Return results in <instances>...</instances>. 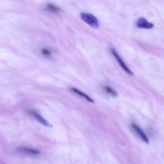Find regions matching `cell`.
Instances as JSON below:
<instances>
[{"mask_svg": "<svg viewBox=\"0 0 164 164\" xmlns=\"http://www.w3.org/2000/svg\"><path fill=\"white\" fill-rule=\"evenodd\" d=\"M81 17L82 20L92 27L98 28L99 24L97 19L93 15L87 13H82Z\"/></svg>", "mask_w": 164, "mask_h": 164, "instance_id": "obj_1", "label": "cell"}, {"mask_svg": "<svg viewBox=\"0 0 164 164\" xmlns=\"http://www.w3.org/2000/svg\"><path fill=\"white\" fill-rule=\"evenodd\" d=\"M111 51L112 55L123 70L128 74L131 76L133 75H134L133 73L125 64L116 51L113 48H112L111 49Z\"/></svg>", "mask_w": 164, "mask_h": 164, "instance_id": "obj_2", "label": "cell"}, {"mask_svg": "<svg viewBox=\"0 0 164 164\" xmlns=\"http://www.w3.org/2000/svg\"><path fill=\"white\" fill-rule=\"evenodd\" d=\"M131 127L134 131L144 142L147 143H149V140L146 135L137 125L135 123H132Z\"/></svg>", "mask_w": 164, "mask_h": 164, "instance_id": "obj_3", "label": "cell"}, {"mask_svg": "<svg viewBox=\"0 0 164 164\" xmlns=\"http://www.w3.org/2000/svg\"><path fill=\"white\" fill-rule=\"evenodd\" d=\"M16 151L19 153L29 155H38L40 153L39 151L36 149L26 148H19Z\"/></svg>", "mask_w": 164, "mask_h": 164, "instance_id": "obj_4", "label": "cell"}, {"mask_svg": "<svg viewBox=\"0 0 164 164\" xmlns=\"http://www.w3.org/2000/svg\"><path fill=\"white\" fill-rule=\"evenodd\" d=\"M137 27L140 28L149 29L153 27V24L149 23L146 19L141 18L139 19L137 22Z\"/></svg>", "mask_w": 164, "mask_h": 164, "instance_id": "obj_5", "label": "cell"}, {"mask_svg": "<svg viewBox=\"0 0 164 164\" xmlns=\"http://www.w3.org/2000/svg\"><path fill=\"white\" fill-rule=\"evenodd\" d=\"M34 116L38 121L44 125V126L50 127L51 126V125L50 123L44 118L39 114L34 111H30L29 112Z\"/></svg>", "mask_w": 164, "mask_h": 164, "instance_id": "obj_6", "label": "cell"}, {"mask_svg": "<svg viewBox=\"0 0 164 164\" xmlns=\"http://www.w3.org/2000/svg\"><path fill=\"white\" fill-rule=\"evenodd\" d=\"M71 90L77 94L82 96L88 101L93 103L94 100L87 95L82 92L79 89L75 88H71Z\"/></svg>", "mask_w": 164, "mask_h": 164, "instance_id": "obj_7", "label": "cell"}, {"mask_svg": "<svg viewBox=\"0 0 164 164\" xmlns=\"http://www.w3.org/2000/svg\"><path fill=\"white\" fill-rule=\"evenodd\" d=\"M104 89L106 93L112 96H116L117 95V92L110 86H105L104 87Z\"/></svg>", "mask_w": 164, "mask_h": 164, "instance_id": "obj_8", "label": "cell"}, {"mask_svg": "<svg viewBox=\"0 0 164 164\" xmlns=\"http://www.w3.org/2000/svg\"><path fill=\"white\" fill-rule=\"evenodd\" d=\"M47 7L48 10L53 12L57 13L60 11L59 7L51 3H48L47 5Z\"/></svg>", "mask_w": 164, "mask_h": 164, "instance_id": "obj_9", "label": "cell"}, {"mask_svg": "<svg viewBox=\"0 0 164 164\" xmlns=\"http://www.w3.org/2000/svg\"><path fill=\"white\" fill-rule=\"evenodd\" d=\"M42 53L45 55H50L51 54V52L49 50L46 49H44L42 50Z\"/></svg>", "mask_w": 164, "mask_h": 164, "instance_id": "obj_10", "label": "cell"}]
</instances>
